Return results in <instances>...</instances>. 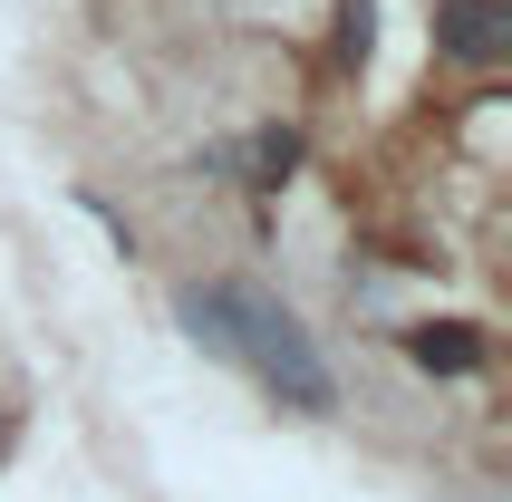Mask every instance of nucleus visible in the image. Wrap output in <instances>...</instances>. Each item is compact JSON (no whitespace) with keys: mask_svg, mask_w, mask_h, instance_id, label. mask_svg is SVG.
Masks as SVG:
<instances>
[{"mask_svg":"<svg viewBox=\"0 0 512 502\" xmlns=\"http://www.w3.org/2000/svg\"><path fill=\"white\" fill-rule=\"evenodd\" d=\"M252 165H261V174H252V184H281V174H290V165H300V136H290V126H271V136H261V145H252Z\"/></svg>","mask_w":512,"mask_h":502,"instance_id":"4","label":"nucleus"},{"mask_svg":"<svg viewBox=\"0 0 512 502\" xmlns=\"http://www.w3.org/2000/svg\"><path fill=\"white\" fill-rule=\"evenodd\" d=\"M435 49H445V58H464V68H493V58L512 49L503 0H445V10H435Z\"/></svg>","mask_w":512,"mask_h":502,"instance_id":"2","label":"nucleus"},{"mask_svg":"<svg viewBox=\"0 0 512 502\" xmlns=\"http://www.w3.org/2000/svg\"><path fill=\"white\" fill-rule=\"evenodd\" d=\"M184 319H194V338H203V348L242 358L261 387H271V396H290L300 416L339 406V387H329V358L310 348V329H300L281 300H261V290H242V280H203V290H184Z\"/></svg>","mask_w":512,"mask_h":502,"instance_id":"1","label":"nucleus"},{"mask_svg":"<svg viewBox=\"0 0 512 502\" xmlns=\"http://www.w3.org/2000/svg\"><path fill=\"white\" fill-rule=\"evenodd\" d=\"M406 358L426 367V377H474L484 367V329L474 319H416L406 329Z\"/></svg>","mask_w":512,"mask_h":502,"instance_id":"3","label":"nucleus"}]
</instances>
